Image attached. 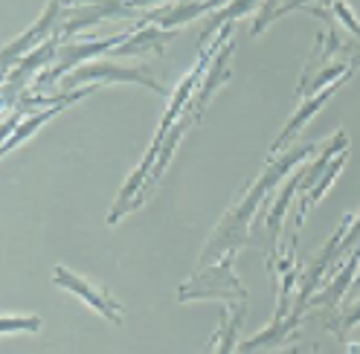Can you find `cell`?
<instances>
[{"instance_id": "8992f818", "label": "cell", "mask_w": 360, "mask_h": 354, "mask_svg": "<svg viewBox=\"0 0 360 354\" xmlns=\"http://www.w3.org/2000/svg\"><path fill=\"white\" fill-rule=\"evenodd\" d=\"M53 282L58 284V287H67L70 294H76L82 302H87L94 311H99L102 317H108L114 325H120L122 322V308H120V302L110 296L105 287H96V284H90L87 279H82V276H76V273H70L67 268H53Z\"/></svg>"}, {"instance_id": "5b68a950", "label": "cell", "mask_w": 360, "mask_h": 354, "mask_svg": "<svg viewBox=\"0 0 360 354\" xmlns=\"http://www.w3.org/2000/svg\"><path fill=\"white\" fill-rule=\"evenodd\" d=\"M134 35V29L122 32V35H110V38H96V41H76V44H64L58 47V55H56V67L44 70L38 79H35V87H50V84H58L67 73H73L76 67H82L84 61H90L94 55H102V53H114L117 47Z\"/></svg>"}, {"instance_id": "ba28073f", "label": "cell", "mask_w": 360, "mask_h": 354, "mask_svg": "<svg viewBox=\"0 0 360 354\" xmlns=\"http://www.w3.org/2000/svg\"><path fill=\"white\" fill-rule=\"evenodd\" d=\"M352 76H354V70H349V73H346V76H340V79H334L331 84H326V87H323L320 93H314L308 102H302V107H300L297 114H294V119H290V122L282 128V134L276 137V143L270 145V154H274V157H279V151H282V148H288L290 143H294V137H297L300 131H302V125H305V122H308L314 114H317V110L326 105V99H328V96H334L337 91H340V87H343V84H346Z\"/></svg>"}, {"instance_id": "30bf717a", "label": "cell", "mask_w": 360, "mask_h": 354, "mask_svg": "<svg viewBox=\"0 0 360 354\" xmlns=\"http://www.w3.org/2000/svg\"><path fill=\"white\" fill-rule=\"evenodd\" d=\"M177 35V29H163V27H143L134 29V35L114 50V55H163V47Z\"/></svg>"}, {"instance_id": "52a82bcc", "label": "cell", "mask_w": 360, "mask_h": 354, "mask_svg": "<svg viewBox=\"0 0 360 354\" xmlns=\"http://www.w3.org/2000/svg\"><path fill=\"white\" fill-rule=\"evenodd\" d=\"M56 55H58V38L47 41L44 47H38V50H32L30 55L20 58L18 67H12V70L4 76V107H12V105L20 99V93H24L27 81H30L41 67H47L50 61H56Z\"/></svg>"}, {"instance_id": "3957f363", "label": "cell", "mask_w": 360, "mask_h": 354, "mask_svg": "<svg viewBox=\"0 0 360 354\" xmlns=\"http://www.w3.org/2000/svg\"><path fill=\"white\" fill-rule=\"evenodd\" d=\"M67 6H70V0H50L47 9H44V15L35 20V24L24 35H18L9 47H4V76L24 55H30L32 50L44 47V44L53 41V38H64L61 32H64L67 18H70V9H67Z\"/></svg>"}, {"instance_id": "277c9868", "label": "cell", "mask_w": 360, "mask_h": 354, "mask_svg": "<svg viewBox=\"0 0 360 354\" xmlns=\"http://www.w3.org/2000/svg\"><path fill=\"white\" fill-rule=\"evenodd\" d=\"M233 253H224V258L218 264H212L210 270H204L198 279L180 284V302L189 299H233V302H247V291L244 284L233 276Z\"/></svg>"}, {"instance_id": "8fae6325", "label": "cell", "mask_w": 360, "mask_h": 354, "mask_svg": "<svg viewBox=\"0 0 360 354\" xmlns=\"http://www.w3.org/2000/svg\"><path fill=\"white\" fill-rule=\"evenodd\" d=\"M0 328H4V334H15V331H38L41 320L38 317H4Z\"/></svg>"}, {"instance_id": "6da1fadb", "label": "cell", "mask_w": 360, "mask_h": 354, "mask_svg": "<svg viewBox=\"0 0 360 354\" xmlns=\"http://www.w3.org/2000/svg\"><path fill=\"white\" fill-rule=\"evenodd\" d=\"M320 145L317 143H308V145H300L297 151H288L285 157H270V163H267V169H264V174L259 177V181L247 189V195L241 197V201L224 215V221H221V227L212 232V238H210V244H207V250H204V256H200V270L207 268V261H212V258H218V253L221 250H227V253H233V250H238L244 241H247V227H250V221L259 215V201L262 197H267V192L274 189L282 177L294 169L297 163H302L305 160V154H314Z\"/></svg>"}, {"instance_id": "9c48e42d", "label": "cell", "mask_w": 360, "mask_h": 354, "mask_svg": "<svg viewBox=\"0 0 360 354\" xmlns=\"http://www.w3.org/2000/svg\"><path fill=\"white\" fill-rule=\"evenodd\" d=\"M96 87H99V84H90V87H82V91H79V96H73V99H67V102H58V105H53V107H44V110H41V114H32V117H27V119H24V122H20V125H18L15 131H12V134H9L6 140H4V154H9V151H12L15 145H20V143H24L27 137H32V134H35V131H38V128H41L44 122H47V119H53L56 114H61V110H64V107H70V105H76L79 99H87L90 93H94V91H96Z\"/></svg>"}, {"instance_id": "7a4b0ae2", "label": "cell", "mask_w": 360, "mask_h": 354, "mask_svg": "<svg viewBox=\"0 0 360 354\" xmlns=\"http://www.w3.org/2000/svg\"><path fill=\"white\" fill-rule=\"evenodd\" d=\"M64 91H76L79 84L84 81H96V84H114V81H128V84H140V87H151L154 93L160 96H169V87H163L151 76V70L146 64H122V61H114V58H102V61H90V64H82L73 73H67L64 79Z\"/></svg>"}]
</instances>
